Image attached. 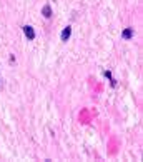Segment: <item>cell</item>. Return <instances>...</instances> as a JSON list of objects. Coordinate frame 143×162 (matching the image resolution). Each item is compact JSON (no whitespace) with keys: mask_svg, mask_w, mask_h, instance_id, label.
I'll return each instance as SVG.
<instances>
[{"mask_svg":"<svg viewBox=\"0 0 143 162\" xmlns=\"http://www.w3.org/2000/svg\"><path fill=\"white\" fill-rule=\"evenodd\" d=\"M122 37L125 40H130L133 37V30L132 29H123V32H122Z\"/></svg>","mask_w":143,"mask_h":162,"instance_id":"277c9868","label":"cell"},{"mask_svg":"<svg viewBox=\"0 0 143 162\" xmlns=\"http://www.w3.org/2000/svg\"><path fill=\"white\" fill-rule=\"evenodd\" d=\"M70 35H72V27H70V25H67L63 30H62V33H60L62 42H67V40L70 39Z\"/></svg>","mask_w":143,"mask_h":162,"instance_id":"7a4b0ae2","label":"cell"},{"mask_svg":"<svg viewBox=\"0 0 143 162\" xmlns=\"http://www.w3.org/2000/svg\"><path fill=\"white\" fill-rule=\"evenodd\" d=\"M42 15H43L45 18H50V17H52V7H50V5H43Z\"/></svg>","mask_w":143,"mask_h":162,"instance_id":"3957f363","label":"cell"},{"mask_svg":"<svg viewBox=\"0 0 143 162\" xmlns=\"http://www.w3.org/2000/svg\"><path fill=\"white\" fill-rule=\"evenodd\" d=\"M22 30H23V33H25V37L29 40H33V39H35V30H33L32 25H23V27H22Z\"/></svg>","mask_w":143,"mask_h":162,"instance_id":"6da1fadb","label":"cell"},{"mask_svg":"<svg viewBox=\"0 0 143 162\" xmlns=\"http://www.w3.org/2000/svg\"><path fill=\"white\" fill-rule=\"evenodd\" d=\"M105 77H107V79H113V77H111V72H110V70H105Z\"/></svg>","mask_w":143,"mask_h":162,"instance_id":"5b68a950","label":"cell"}]
</instances>
